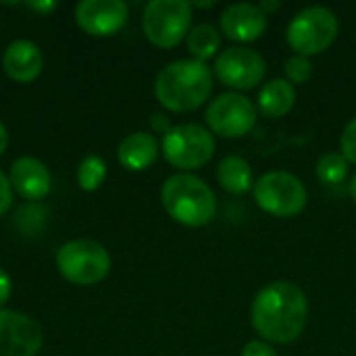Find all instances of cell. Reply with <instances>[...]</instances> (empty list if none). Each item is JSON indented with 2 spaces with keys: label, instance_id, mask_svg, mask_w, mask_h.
Masks as SVG:
<instances>
[{
  "label": "cell",
  "instance_id": "7",
  "mask_svg": "<svg viewBox=\"0 0 356 356\" xmlns=\"http://www.w3.org/2000/svg\"><path fill=\"white\" fill-rule=\"evenodd\" d=\"M254 200L261 211L273 217H296L307 209L305 184L288 171H269L254 181Z\"/></svg>",
  "mask_w": 356,
  "mask_h": 356
},
{
  "label": "cell",
  "instance_id": "23",
  "mask_svg": "<svg viewBox=\"0 0 356 356\" xmlns=\"http://www.w3.org/2000/svg\"><path fill=\"white\" fill-rule=\"evenodd\" d=\"M340 150L348 163L356 165V117L346 123V127L340 136Z\"/></svg>",
  "mask_w": 356,
  "mask_h": 356
},
{
  "label": "cell",
  "instance_id": "22",
  "mask_svg": "<svg viewBox=\"0 0 356 356\" xmlns=\"http://www.w3.org/2000/svg\"><path fill=\"white\" fill-rule=\"evenodd\" d=\"M284 73H286V79L294 86V83H307L313 75V65H311V58L309 56H300V54H294L290 56L286 63H284Z\"/></svg>",
  "mask_w": 356,
  "mask_h": 356
},
{
  "label": "cell",
  "instance_id": "26",
  "mask_svg": "<svg viewBox=\"0 0 356 356\" xmlns=\"http://www.w3.org/2000/svg\"><path fill=\"white\" fill-rule=\"evenodd\" d=\"M10 292H13V282H10V275L0 267V309L8 302L10 298Z\"/></svg>",
  "mask_w": 356,
  "mask_h": 356
},
{
  "label": "cell",
  "instance_id": "31",
  "mask_svg": "<svg viewBox=\"0 0 356 356\" xmlns=\"http://www.w3.org/2000/svg\"><path fill=\"white\" fill-rule=\"evenodd\" d=\"M348 192H350V196H353V200L356 202V175L350 179V184H348Z\"/></svg>",
  "mask_w": 356,
  "mask_h": 356
},
{
  "label": "cell",
  "instance_id": "30",
  "mask_svg": "<svg viewBox=\"0 0 356 356\" xmlns=\"http://www.w3.org/2000/svg\"><path fill=\"white\" fill-rule=\"evenodd\" d=\"M6 146H8V134H6V127H4V123L0 121V154L6 150Z\"/></svg>",
  "mask_w": 356,
  "mask_h": 356
},
{
  "label": "cell",
  "instance_id": "6",
  "mask_svg": "<svg viewBox=\"0 0 356 356\" xmlns=\"http://www.w3.org/2000/svg\"><path fill=\"white\" fill-rule=\"evenodd\" d=\"M215 136L196 123L173 125L163 136V154L181 173L204 167L215 154Z\"/></svg>",
  "mask_w": 356,
  "mask_h": 356
},
{
  "label": "cell",
  "instance_id": "3",
  "mask_svg": "<svg viewBox=\"0 0 356 356\" xmlns=\"http://www.w3.org/2000/svg\"><path fill=\"white\" fill-rule=\"evenodd\" d=\"M167 215L186 227H204L217 215L215 192L192 173L171 175L161 190Z\"/></svg>",
  "mask_w": 356,
  "mask_h": 356
},
{
  "label": "cell",
  "instance_id": "13",
  "mask_svg": "<svg viewBox=\"0 0 356 356\" xmlns=\"http://www.w3.org/2000/svg\"><path fill=\"white\" fill-rule=\"evenodd\" d=\"M219 23H221V33L227 40L248 44V42L259 40L267 31L269 17L261 10L259 4L236 2V4H229L221 13Z\"/></svg>",
  "mask_w": 356,
  "mask_h": 356
},
{
  "label": "cell",
  "instance_id": "25",
  "mask_svg": "<svg viewBox=\"0 0 356 356\" xmlns=\"http://www.w3.org/2000/svg\"><path fill=\"white\" fill-rule=\"evenodd\" d=\"M10 204H13V188L8 177L0 171V217L10 209Z\"/></svg>",
  "mask_w": 356,
  "mask_h": 356
},
{
  "label": "cell",
  "instance_id": "18",
  "mask_svg": "<svg viewBox=\"0 0 356 356\" xmlns=\"http://www.w3.org/2000/svg\"><path fill=\"white\" fill-rule=\"evenodd\" d=\"M217 181L229 194H236V196L246 194L248 190L254 188L252 167L248 165L246 159H242L238 154H229L217 167Z\"/></svg>",
  "mask_w": 356,
  "mask_h": 356
},
{
  "label": "cell",
  "instance_id": "16",
  "mask_svg": "<svg viewBox=\"0 0 356 356\" xmlns=\"http://www.w3.org/2000/svg\"><path fill=\"white\" fill-rule=\"evenodd\" d=\"M159 156V142L148 131H134L119 144L117 159L127 171H146Z\"/></svg>",
  "mask_w": 356,
  "mask_h": 356
},
{
  "label": "cell",
  "instance_id": "24",
  "mask_svg": "<svg viewBox=\"0 0 356 356\" xmlns=\"http://www.w3.org/2000/svg\"><path fill=\"white\" fill-rule=\"evenodd\" d=\"M240 356H277V353L271 344H267L263 340H252L244 346Z\"/></svg>",
  "mask_w": 356,
  "mask_h": 356
},
{
  "label": "cell",
  "instance_id": "15",
  "mask_svg": "<svg viewBox=\"0 0 356 356\" xmlns=\"http://www.w3.org/2000/svg\"><path fill=\"white\" fill-rule=\"evenodd\" d=\"M44 67L42 50L31 40H15L6 46L2 54V69L4 73L17 83L33 81Z\"/></svg>",
  "mask_w": 356,
  "mask_h": 356
},
{
  "label": "cell",
  "instance_id": "12",
  "mask_svg": "<svg viewBox=\"0 0 356 356\" xmlns=\"http://www.w3.org/2000/svg\"><path fill=\"white\" fill-rule=\"evenodd\" d=\"M129 17L123 0H83L75 6V23L81 31L96 38L117 33Z\"/></svg>",
  "mask_w": 356,
  "mask_h": 356
},
{
  "label": "cell",
  "instance_id": "9",
  "mask_svg": "<svg viewBox=\"0 0 356 356\" xmlns=\"http://www.w3.org/2000/svg\"><path fill=\"white\" fill-rule=\"evenodd\" d=\"M204 117L211 134L221 138H242L252 131L257 123V108L244 94L225 92L211 100Z\"/></svg>",
  "mask_w": 356,
  "mask_h": 356
},
{
  "label": "cell",
  "instance_id": "4",
  "mask_svg": "<svg viewBox=\"0 0 356 356\" xmlns=\"http://www.w3.org/2000/svg\"><path fill=\"white\" fill-rule=\"evenodd\" d=\"M340 33L338 15L327 6H307L298 10L286 29L290 48L300 56H313L327 50Z\"/></svg>",
  "mask_w": 356,
  "mask_h": 356
},
{
  "label": "cell",
  "instance_id": "32",
  "mask_svg": "<svg viewBox=\"0 0 356 356\" xmlns=\"http://www.w3.org/2000/svg\"><path fill=\"white\" fill-rule=\"evenodd\" d=\"M192 6H198V8H211V6H215V2H196V4H192Z\"/></svg>",
  "mask_w": 356,
  "mask_h": 356
},
{
  "label": "cell",
  "instance_id": "11",
  "mask_svg": "<svg viewBox=\"0 0 356 356\" xmlns=\"http://www.w3.org/2000/svg\"><path fill=\"white\" fill-rule=\"evenodd\" d=\"M42 344L44 330L33 317L0 309V356H35Z\"/></svg>",
  "mask_w": 356,
  "mask_h": 356
},
{
  "label": "cell",
  "instance_id": "2",
  "mask_svg": "<svg viewBox=\"0 0 356 356\" xmlns=\"http://www.w3.org/2000/svg\"><path fill=\"white\" fill-rule=\"evenodd\" d=\"M213 92V71L207 63L179 58L165 65L154 79V96L171 113L200 108Z\"/></svg>",
  "mask_w": 356,
  "mask_h": 356
},
{
  "label": "cell",
  "instance_id": "20",
  "mask_svg": "<svg viewBox=\"0 0 356 356\" xmlns=\"http://www.w3.org/2000/svg\"><path fill=\"white\" fill-rule=\"evenodd\" d=\"M348 161L342 156V152H327L317 161L315 173L317 179L325 186H338L348 175Z\"/></svg>",
  "mask_w": 356,
  "mask_h": 356
},
{
  "label": "cell",
  "instance_id": "14",
  "mask_svg": "<svg viewBox=\"0 0 356 356\" xmlns=\"http://www.w3.org/2000/svg\"><path fill=\"white\" fill-rule=\"evenodd\" d=\"M10 188L25 200H42L50 192L48 167L33 156H19L8 171Z\"/></svg>",
  "mask_w": 356,
  "mask_h": 356
},
{
  "label": "cell",
  "instance_id": "8",
  "mask_svg": "<svg viewBox=\"0 0 356 356\" xmlns=\"http://www.w3.org/2000/svg\"><path fill=\"white\" fill-rule=\"evenodd\" d=\"M192 25V4L186 0H152L142 15V29L150 44L173 48L188 38Z\"/></svg>",
  "mask_w": 356,
  "mask_h": 356
},
{
  "label": "cell",
  "instance_id": "17",
  "mask_svg": "<svg viewBox=\"0 0 356 356\" xmlns=\"http://www.w3.org/2000/svg\"><path fill=\"white\" fill-rule=\"evenodd\" d=\"M257 102H259V111L265 117H269V119H282L296 104V88L288 79H284V77L269 79L261 88Z\"/></svg>",
  "mask_w": 356,
  "mask_h": 356
},
{
  "label": "cell",
  "instance_id": "10",
  "mask_svg": "<svg viewBox=\"0 0 356 356\" xmlns=\"http://www.w3.org/2000/svg\"><path fill=\"white\" fill-rule=\"evenodd\" d=\"M267 71L265 58L246 46L225 48L215 58V75L232 90H252L257 88Z\"/></svg>",
  "mask_w": 356,
  "mask_h": 356
},
{
  "label": "cell",
  "instance_id": "19",
  "mask_svg": "<svg viewBox=\"0 0 356 356\" xmlns=\"http://www.w3.org/2000/svg\"><path fill=\"white\" fill-rule=\"evenodd\" d=\"M221 48V31L211 23H200L188 33V50L194 60L207 63Z\"/></svg>",
  "mask_w": 356,
  "mask_h": 356
},
{
  "label": "cell",
  "instance_id": "28",
  "mask_svg": "<svg viewBox=\"0 0 356 356\" xmlns=\"http://www.w3.org/2000/svg\"><path fill=\"white\" fill-rule=\"evenodd\" d=\"M27 6H29V8H33V10L50 13V10H54V8H56V2H29Z\"/></svg>",
  "mask_w": 356,
  "mask_h": 356
},
{
  "label": "cell",
  "instance_id": "27",
  "mask_svg": "<svg viewBox=\"0 0 356 356\" xmlns=\"http://www.w3.org/2000/svg\"><path fill=\"white\" fill-rule=\"evenodd\" d=\"M152 129L165 136V134H167V131L171 129V125H169V119H167L165 115H161V113L152 115Z\"/></svg>",
  "mask_w": 356,
  "mask_h": 356
},
{
  "label": "cell",
  "instance_id": "21",
  "mask_svg": "<svg viewBox=\"0 0 356 356\" xmlns=\"http://www.w3.org/2000/svg\"><path fill=\"white\" fill-rule=\"evenodd\" d=\"M106 179V163L104 159L90 154L77 167V184L83 192H96Z\"/></svg>",
  "mask_w": 356,
  "mask_h": 356
},
{
  "label": "cell",
  "instance_id": "5",
  "mask_svg": "<svg viewBox=\"0 0 356 356\" xmlns=\"http://www.w3.org/2000/svg\"><path fill=\"white\" fill-rule=\"evenodd\" d=\"M58 273L75 286H94L111 271V254L96 240H73L56 252Z\"/></svg>",
  "mask_w": 356,
  "mask_h": 356
},
{
  "label": "cell",
  "instance_id": "1",
  "mask_svg": "<svg viewBox=\"0 0 356 356\" xmlns=\"http://www.w3.org/2000/svg\"><path fill=\"white\" fill-rule=\"evenodd\" d=\"M250 321L263 342L290 344L309 323V298L292 282H273L254 296Z\"/></svg>",
  "mask_w": 356,
  "mask_h": 356
},
{
  "label": "cell",
  "instance_id": "29",
  "mask_svg": "<svg viewBox=\"0 0 356 356\" xmlns=\"http://www.w3.org/2000/svg\"><path fill=\"white\" fill-rule=\"evenodd\" d=\"M259 6H261V10H263V13L269 17V13H275V10H280V6H282V4H280V0H273V2H271V0H267V2H261Z\"/></svg>",
  "mask_w": 356,
  "mask_h": 356
}]
</instances>
